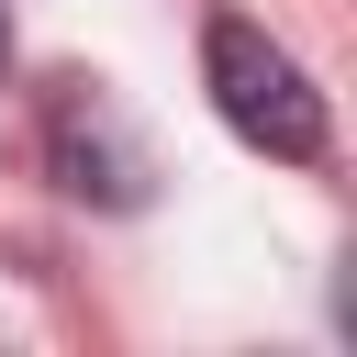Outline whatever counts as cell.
<instances>
[{
	"mask_svg": "<svg viewBox=\"0 0 357 357\" xmlns=\"http://www.w3.org/2000/svg\"><path fill=\"white\" fill-rule=\"evenodd\" d=\"M201 78H212V112L268 145V156H324V89L290 67V45H268L257 22H212L201 45Z\"/></svg>",
	"mask_w": 357,
	"mask_h": 357,
	"instance_id": "cell-1",
	"label": "cell"
},
{
	"mask_svg": "<svg viewBox=\"0 0 357 357\" xmlns=\"http://www.w3.org/2000/svg\"><path fill=\"white\" fill-rule=\"evenodd\" d=\"M45 167H56V190H78V201H134L145 190V156H134V134L112 123V100L100 89H56L45 100Z\"/></svg>",
	"mask_w": 357,
	"mask_h": 357,
	"instance_id": "cell-2",
	"label": "cell"
},
{
	"mask_svg": "<svg viewBox=\"0 0 357 357\" xmlns=\"http://www.w3.org/2000/svg\"><path fill=\"white\" fill-rule=\"evenodd\" d=\"M0 67H11V11H0Z\"/></svg>",
	"mask_w": 357,
	"mask_h": 357,
	"instance_id": "cell-3",
	"label": "cell"
}]
</instances>
